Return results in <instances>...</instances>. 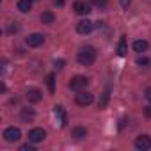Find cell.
<instances>
[{
  "label": "cell",
  "mask_w": 151,
  "mask_h": 151,
  "mask_svg": "<svg viewBox=\"0 0 151 151\" xmlns=\"http://www.w3.org/2000/svg\"><path fill=\"white\" fill-rule=\"evenodd\" d=\"M94 59H96V50H94L93 46H84V48L78 52V55H77V60H78L82 66H91V64L94 62Z\"/></svg>",
  "instance_id": "1"
},
{
  "label": "cell",
  "mask_w": 151,
  "mask_h": 151,
  "mask_svg": "<svg viewBox=\"0 0 151 151\" xmlns=\"http://www.w3.org/2000/svg\"><path fill=\"white\" fill-rule=\"evenodd\" d=\"M89 86V78H86V77H73L71 80H69V89L71 91H82V89H86Z\"/></svg>",
  "instance_id": "2"
},
{
  "label": "cell",
  "mask_w": 151,
  "mask_h": 151,
  "mask_svg": "<svg viewBox=\"0 0 151 151\" xmlns=\"http://www.w3.org/2000/svg\"><path fill=\"white\" fill-rule=\"evenodd\" d=\"M75 101H77V105L80 107H87L93 103V94L87 93V91H78V94L75 96Z\"/></svg>",
  "instance_id": "3"
},
{
  "label": "cell",
  "mask_w": 151,
  "mask_h": 151,
  "mask_svg": "<svg viewBox=\"0 0 151 151\" xmlns=\"http://www.w3.org/2000/svg\"><path fill=\"white\" fill-rule=\"evenodd\" d=\"M20 137H22V132H20V128H16V126H9V128H6V132H4V139H6L7 142H16V140H20Z\"/></svg>",
  "instance_id": "4"
},
{
  "label": "cell",
  "mask_w": 151,
  "mask_h": 151,
  "mask_svg": "<svg viewBox=\"0 0 151 151\" xmlns=\"http://www.w3.org/2000/svg\"><path fill=\"white\" fill-rule=\"evenodd\" d=\"M45 137H46V132L43 128H32L29 132V140L30 142H43Z\"/></svg>",
  "instance_id": "5"
},
{
  "label": "cell",
  "mask_w": 151,
  "mask_h": 151,
  "mask_svg": "<svg viewBox=\"0 0 151 151\" xmlns=\"http://www.w3.org/2000/svg\"><path fill=\"white\" fill-rule=\"evenodd\" d=\"M135 147L140 149V151H146L151 147V137L149 135H139L135 139Z\"/></svg>",
  "instance_id": "6"
},
{
  "label": "cell",
  "mask_w": 151,
  "mask_h": 151,
  "mask_svg": "<svg viewBox=\"0 0 151 151\" xmlns=\"http://www.w3.org/2000/svg\"><path fill=\"white\" fill-rule=\"evenodd\" d=\"M93 22H89V20H82V22H78L77 23V32L78 34H82V36H86V34H89L91 30H93Z\"/></svg>",
  "instance_id": "7"
},
{
  "label": "cell",
  "mask_w": 151,
  "mask_h": 151,
  "mask_svg": "<svg viewBox=\"0 0 151 151\" xmlns=\"http://www.w3.org/2000/svg\"><path fill=\"white\" fill-rule=\"evenodd\" d=\"M25 43H27L30 48H37V46H41V45L45 43V37H43L41 34H30Z\"/></svg>",
  "instance_id": "8"
},
{
  "label": "cell",
  "mask_w": 151,
  "mask_h": 151,
  "mask_svg": "<svg viewBox=\"0 0 151 151\" xmlns=\"http://www.w3.org/2000/svg\"><path fill=\"white\" fill-rule=\"evenodd\" d=\"M73 9L77 11L78 14H82V16H86V14H89V13H91V6H89L87 2H82V0H78V2H75Z\"/></svg>",
  "instance_id": "9"
},
{
  "label": "cell",
  "mask_w": 151,
  "mask_h": 151,
  "mask_svg": "<svg viewBox=\"0 0 151 151\" xmlns=\"http://www.w3.org/2000/svg\"><path fill=\"white\" fill-rule=\"evenodd\" d=\"M53 114H55V117L59 119V123H60L62 126H66L68 117H66V112H64V109H62L60 105H55V107H53Z\"/></svg>",
  "instance_id": "10"
},
{
  "label": "cell",
  "mask_w": 151,
  "mask_h": 151,
  "mask_svg": "<svg viewBox=\"0 0 151 151\" xmlns=\"http://www.w3.org/2000/svg\"><path fill=\"white\" fill-rule=\"evenodd\" d=\"M41 98H43V94H41L39 89H29V91H27V100H29L30 103H37V101H41Z\"/></svg>",
  "instance_id": "11"
},
{
  "label": "cell",
  "mask_w": 151,
  "mask_h": 151,
  "mask_svg": "<svg viewBox=\"0 0 151 151\" xmlns=\"http://www.w3.org/2000/svg\"><path fill=\"white\" fill-rule=\"evenodd\" d=\"M147 48H149V43L144 41V39H137V41L133 43V50H135L137 53H142V52H146Z\"/></svg>",
  "instance_id": "12"
},
{
  "label": "cell",
  "mask_w": 151,
  "mask_h": 151,
  "mask_svg": "<svg viewBox=\"0 0 151 151\" xmlns=\"http://www.w3.org/2000/svg\"><path fill=\"white\" fill-rule=\"evenodd\" d=\"M71 135L75 139H84V137H87V128L86 126H75L73 132H71Z\"/></svg>",
  "instance_id": "13"
},
{
  "label": "cell",
  "mask_w": 151,
  "mask_h": 151,
  "mask_svg": "<svg viewBox=\"0 0 151 151\" xmlns=\"http://www.w3.org/2000/svg\"><path fill=\"white\" fill-rule=\"evenodd\" d=\"M109 98H110V91H109V89H105V91L101 93L100 100H98V109H105V107H107V103H109Z\"/></svg>",
  "instance_id": "14"
},
{
  "label": "cell",
  "mask_w": 151,
  "mask_h": 151,
  "mask_svg": "<svg viewBox=\"0 0 151 151\" xmlns=\"http://www.w3.org/2000/svg\"><path fill=\"white\" fill-rule=\"evenodd\" d=\"M126 36H121V39H119V45H117V55H121V57H124L126 55Z\"/></svg>",
  "instance_id": "15"
},
{
  "label": "cell",
  "mask_w": 151,
  "mask_h": 151,
  "mask_svg": "<svg viewBox=\"0 0 151 151\" xmlns=\"http://www.w3.org/2000/svg\"><path fill=\"white\" fill-rule=\"evenodd\" d=\"M32 7V0H18V9L22 13H29Z\"/></svg>",
  "instance_id": "16"
},
{
  "label": "cell",
  "mask_w": 151,
  "mask_h": 151,
  "mask_svg": "<svg viewBox=\"0 0 151 151\" xmlns=\"http://www.w3.org/2000/svg\"><path fill=\"white\" fill-rule=\"evenodd\" d=\"M41 22H43V23H53V22H55L53 13H52V11H45V13L41 14Z\"/></svg>",
  "instance_id": "17"
},
{
  "label": "cell",
  "mask_w": 151,
  "mask_h": 151,
  "mask_svg": "<svg viewBox=\"0 0 151 151\" xmlns=\"http://www.w3.org/2000/svg\"><path fill=\"white\" fill-rule=\"evenodd\" d=\"M46 86H48V91H50V93L55 91V75H53V73H50L48 77H46Z\"/></svg>",
  "instance_id": "18"
},
{
  "label": "cell",
  "mask_w": 151,
  "mask_h": 151,
  "mask_svg": "<svg viewBox=\"0 0 151 151\" xmlns=\"http://www.w3.org/2000/svg\"><path fill=\"white\" fill-rule=\"evenodd\" d=\"M34 117V110L32 109H22V119L23 121H30Z\"/></svg>",
  "instance_id": "19"
},
{
  "label": "cell",
  "mask_w": 151,
  "mask_h": 151,
  "mask_svg": "<svg viewBox=\"0 0 151 151\" xmlns=\"http://www.w3.org/2000/svg\"><path fill=\"white\" fill-rule=\"evenodd\" d=\"M91 2H93L98 9H107V6H109V0H91Z\"/></svg>",
  "instance_id": "20"
},
{
  "label": "cell",
  "mask_w": 151,
  "mask_h": 151,
  "mask_svg": "<svg viewBox=\"0 0 151 151\" xmlns=\"http://www.w3.org/2000/svg\"><path fill=\"white\" fill-rule=\"evenodd\" d=\"M137 64H139V66H149V59H146V57H139V59H137Z\"/></svg>",
  "instance_id": "21"
},
{
  "label": "cell",
  "mask_w": 151,
  "mask_h": 151,
  "mask_svg": "<svg viewBox=\"0 0 151 151\" xmlns=\"http://www.w3.org/2000/svg\"><path fill=\"white\" fill-rule=\"evenodd\" d=\"M20 149H22V151H36V149H34V146H30V144H23Z\"/></svg>",
  "instance_id": "22"
},
{
  "label": "cell",
  "mask_w": 151,
  "mask_h": 151,
  "mask_svg": "<svg viewBox=\"0 0 151 151\" xmlns=\"http://www.w3.org/2000/svg\"><path fill=\"white\" fill-rule=\"evenodd\" d=\"M144 116H146V117H149V119H151V105H147V107H146V109H144Z\"/></svg>",
  "instance_id": "23"
},
{
  "label": "cell",
  "mask_w": 151,
  "mask_h": 151,
  "mask_svg": "<svg viewBox=\"0 0 151 151\" xmlns=\"http://www.w3.org/2000/svg\"><path fill=\"white\" fill-rule=\"evenodd\" d=\"M64 64H66V62H64L62 59H59V60H55V68H64Z\"/></svg>",
  "instance_id": "24"
},
{
  "label": "cell",
  "mask_w": 151,
  "mask_h": 151,
  "mask_svg": "<svg viewBox=\"0 0 151 151\" xmlns=\"http://www.w3.org/2000/svg\"><path fill=\"white\" fill-rule=\"evenodd\" d=\"M130 2H132V0H121V6H123V7L126 9V7L130 6Z\"/></svg>",
  "instance_id": "25"
},
{
  "label": "cell",
  "mask_w": 151,
  "mask_h": 151,
  "mask_svg": "<svg viewBox=\"0 0 151 151\" xmlns=\"http://www.w3.org/2000/svg\"><path fill=\"white\" fill-rule=\"evenodd\" d=\"M146 98L151 101V87H147V91H146Z\"/></svg>",
  "instance_id": "26"
},
{
  "label": "cell",
  "mask_w": 151,
  "mask_h": 151,
  "mask_svg": "<svg viewBox=\"0 0 151 151\" xmlns=\"http://www.w3.org/2000/svg\"><path fill=\"white\" fill-rule=\"evenodd\" d=\"M16 30H18V25H11L9 27V32H16Z\"/></svg>",
  "instance_id": "27"
},
{
  "label": "cell",
  "mask_w": 151,
  "mask_h": 151,
  "mask_svg": "<svg viewBox=\"0 0 151 151\" xmlns=\"http://www.w3.org/2000/svg\"><path fill=\"white\" fill-rule=\"evenodd\" d=\"M53 2H55L57 6H62V4H64V0H53Z\"/></svg>",
  "instance_id": "28"
}]
</instances>
